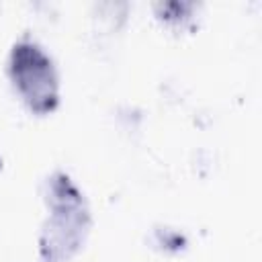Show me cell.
I'll return each mask as SVG.
<instances>
[{
    "label": "cell",
    "mask_w": 262,
    "mask_h": 262,
    "mask_svg": "<svg viewBox=\"0 0 262 262\" xmlns=\"http://www.w3.org/2000/svg\"><path fill=\"white\" fill-rule=\"evenodd\" d=\"M47 203L51 217L41 231V256L45 262H63L82 246L88 233V211L82 194L63 174L49 178Z\"/></svg>",
    "instance_id": "cell-1"
},
{
    "label": "cell",
    "mask_w": 262,
    "mask_h": 262,
    "mask_svg": "<svg viewBox=\"0 0 262 262\" xmlns=\"http://www.w3.org/2000/svg\"><path fill=\"white\" fill-rule=\"evenodd\" d=\"M10 78L35 113H49L57 104V74L51 57L29 39L14 45L10 55Z\"/></svg>",
    "instance_id": "cell-2"
}]
</instances>
